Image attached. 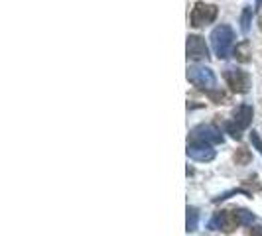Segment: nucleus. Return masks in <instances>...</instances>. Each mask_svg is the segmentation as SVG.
<instances>
[{"label":"nucleus","instance_id":"1","mask_svg":"<svg viewBox=\"0 0 262 236\" xmlns=\"http://www.w3.org/2000/svg\"><path fill=\"white\" fill-rule=\"evenodd\" d=\"M233 41H235V34H233V28L221 24L211 32V45H213V52L219 59L229 57L231 48H233Z\"/></svg>","mask_w":262,"mask_h":236},{"label":"nucleus","instance_id":"2","mask_svg":"<svg viewBox=\"0 0 262 236\" xmlns=\"http://www.w3.org/2000/svg\"><path fill=\"white\" fill-rule=\"evenodd\" d=\"M187 81L191 85H195L197 89H201V91L211 92L217 89V77H215V73L211 71L209 67H189L187 69Z\"/></svg>","mask_w":262,"mask_h":236},{"label":"nucleus","instance_id":"3","mask_svg":"<svg viewBox=\"0 0 262 236\" xmlns=\"http://www.w3.org/2000/svg\"><path fill=\"white\" fill-rule=\"evenodd\" d=\"M217 6L215 4H205V2H195L193 10H191V26L193 28H201V26H207L211 24L215 18H217Z\"/></svg>","mask_w":262,"mask_h":236},{"label":"nucleus","instance_id":"4","mask_svg":"<svg viewBox=\"0 0 262 236\" xmlns=\"http://www.w3.org/2000/svg\"><path fill=\"white\" fill-rule=\"evenodd\" d=\"M238 224L241 223H238V219H236L235 210H219V213L213 217V221L209 223V226L213 230H221L225 234H231Z\"/></svg>","mask_w":262,"mask_h":236},{"label":"nucleus","instance_id":"5","mask_svg":"<svg viewBox=\"0 0 262 236\" xmlns=\"http://www.w3.org/2000/svg\"><path fill=\"white\" fill-rule=\"evenodd\" d=\"M191 138L205 144H223V132L213 124H199L191 130Z\"/></svg>","mask_w":262,"mask_h":236},{"label":"nucleus","instance_id":"6","mask_svg":"<svg viewBox=\"0 0 262 236\" xmlns=\"http://www.w3.org/2000/svg\"><path fill=\"white\" fill-rule=\"evenodd\" d=\"M185 53H187V59H191V61L209 59V48H207L205 39L201 38V36H187Z\"/></svg>","mask_w":262,"mask_h":236},{"label":"nucleus","instance_id":"7","mask_svg":"<svg viewBox=\"0 0 262 236\" xmlns=\"http://www.w3.org/2000/svg\"><path fill=\"white\" fill-rule=\"evenodd\" d=\"M225 81H227V85L235 92L249 91V85H250L249 75L245 71H241V69H227L225 71Z\"/></svg>","mask_w":262,"mask_h":236},{"label":"nucleus","instance_id":"8","mask_svg":"<svg viewBox=\"0 0 262 236\" xmlns=\"http://www.w3.org/2000/svg\"><path fill=\"white\" fill-rule=\"evenodd\" d=\"M187 156L195 161H213L215 159V150L211 148V144L193 140L191 144H187Z\"/></svg>","mask_w":262,"mask_h":236},{"label":"nucleus","instance_id":"9","mask_svg":"<svg viewBox=\"0 0 262 236\" xmlns=\"http://www.w3.org/2000/svg\"><path fill=\"white\" fill-rule=\"evenodd\" d=\"M252 114H254L252 106H250V105H241L235 110V118H233V122H235L241 130H245V128H249L250 122H252Z\"/></svg>","mask_w":262,"mask_h":236},{"label":"nucleus","instance_id":"10","mask_svg":"<svg viewBox=\"0 0 262 236\" xmlns=\"http://www.w3.org/2000/svg\"><path fill=\"white\" fill-rule=\"evenodd\" d=\"M233 55H235V59H238L241 63H247L250 57V45L249 41H241L238 45L235 48V52H233Z\"/></svg>","mask_w":262,"mask_h":236},{"label":"nucleus","instance_id":"11","mask_svg":"<svg viewBox=\"0 0 262 236\" xmlns=\"http://www.w3.org/2000/svg\"><path fill=\"white\" fill-rule=\"evenodd\" d=\"M197 224H199V213H197L195 207H187V221H185L187 232L197 230Z\"/></svg>","mask_w":262,"mask_h":236},{"label":"nucleus","instance_id":"12","mask_svg":"<svg viewBox=\"0 0 262 236\" xmlns=\"http://www.w3.org/2000/svg\"><path fill=\"white\" fill-rule=\"evenodd\" d=\"M236 219H238V223L241 224H252L254 223V215L247 209H236Z\"/></svg>","mask_w":262,"mask_h":236},{"label":"nucleus","instance_id":"13","mask_svg":"<svg viewBox=\"0 0 262 236\" xmlns=\"http://www.w3.org/2000/svg\"><path fill=\"white\" fill-rule=\"evenodd\" d=\"M252 6H245V10H243V18H241V24H243V32H249L250 28V18H252Z\"/></svg>","mask_w":262,"mask_h":236},{"label":"nucleus","instance_id":"14","mask_svg":"<svg viewBox=\"0 0 262 236\" xmlns=\"http://www.w3.org/2000/svg\"><path fill=\"white\" fill-rule=\"evenodd\" d=\"M225 130L229 132V134H231L235 140H241V132H243V130L236 126L235 122H227V124H225Z\"/></svg>","mask_w":262,"mask_h":236},{"label":"nucleus","instance_id":"15","mask_svg":"<svg viewBox=\"0 0 262 236\" xmlns=\"http://www.w3.org/2000/svg\"><path fill=\"white\" fill-rule=\"evenodd\" d=\"M249 159H250V154L247 152V150H236V154H235V161L236 163H249Z\"/></svg>","mask_w":262,"mask_h":236},{"label":"nucleus","instance_id":"16","mask_svg":"<svg viewBox=\"0 0 262 236\" xmlns=\"http://www.w3.org/2000/svg\"><path fill=\"white\" fill-rule=\"evenodd\" d=\"M250 142H252V144H254V148H256V150L262 154V140H260V136H258L256 132H252V134H250Z\"/></svg>","mask_w":262,"mask_h":236},{"label":"nucleus","instance_id":"17","mask_svg":"<svg viewBox=\"0 0 262 236\" xmlns=\"http://www.w3.org/2000/svg\"><path fill=\"white\" fill-rule=\"evenodd\" d=\"M249 236H262V226H254V228H250Z\"/></svg>","mask_w":262,"mask_h":236},{"label":"nucleus","instance_id":"18","mask_svg":"<svg viewBox=\"0 0 262 236\" xmlns=\"http://www.w3.org/2000/svg\"><path fill=\"white\" fill-rule=\"evenodd\" d=\"M260 4H262V0H256V8H254V10H258V8H260Z\"/></svg>","mask_w":262,"mask_h":236}]
</instances>
